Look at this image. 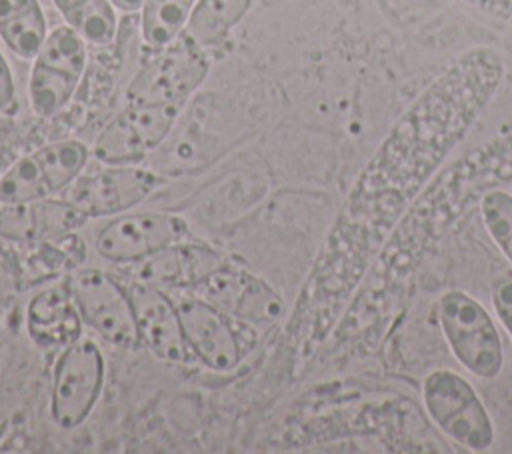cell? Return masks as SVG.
Returning a JSON list of instances; mask_svg holds the SVG:
<instances>
[{"label":"cell","mask_w":512,"mask_h":454,"mask_svg":"<svg viewBox=\"0 0 512 454\" xmlns=\"http://www.w3.org/2000/svg\"><path fill=\"white\" fill-rule=\"evenodd\" d=\"M502 56L472 48L456 56L400 114L358 174L330 234L318 284L326 330L370 272L390 234L504 80Z\"/></svg>","instance_id":"1"},{"label":"cell","mask_w":512,"mask_h":454,"mask_svg":"<svg viewBox=\"0 0 512 454\" xmlns=\"http://www.w3.org/2000/svg\"><path fill=\"white\" fill-rule=\"evenodd\" d=\"M512 182V132L440 168L376 256L354 312V332H380L404 298L418 266L472 204Z\"/></svg>","instance_id":"2"},{"label":"cell","mask_w":512,"mask_h":454,"mask_svg":"<svg viewBox=\"0 0 512 454\" xmlns=\"http://www.w3.org/2000/svg\"><path fill=\"white\" fill-rule=\"evenodd\" d=\"M442 334L454 358L476 378L494 380L504 368L498 328L488 310L464 290H448L438 302Z\"/></svg>","instance_id":"3"},{"label":"cell","mask_w":512,"mask_h":454,"mask_svg":"<svg viewBox=\"0 0 512 454\" xmlns=\"http://www.w3.org/2000/svg\"><path fill=\"white\" fill-rule=\"evenodd\" d=\"M422 400L434 424L458 446L484 452L494 444V422L474 386L454 370H432L422 380Z\"/></svg>","instance_id":"4"},{"label":"cell","mask_w":512,"mask_h":454,"mask_svg":"<svg viewBox=\"0 0 512 454\" xmlns=\"http://www.w3.org/2000/svg\"><path fill=\"white\" fill-rule=\"evenodd\" d=\"M86 68V42L68 24L48 32L40 52L34 56L28 100L40 118L60 112L74 96Z\"/></svg>","instance_id":"5"},{"label":"cell","mask_w":512,"mask_h":454,"mask_svg":"<svg viewBox=\"0 0 512 454\" xmlns=\"http://www.w3.org/2000/svg\"><path fill=\"white\" fill-rule=\"evenodd\" d=\"M86 162L88 148L80 140L52 142L18 158L0 176V206L62 192L82 174Z\"/></svg>","instance_id":"6"},{"label":"cell","mask_w":512,"mask_h":454,"mask_svg":"<svg viewBox=\"0 0 512 454\" xmlns=\"http://www.w3.org/2000/svg\"><path fill=\"white\" fill-rule=\"evenodd\" d=\"M182 102H128L96 136L92 154L102 164H134L156 150L178 120Z\"/></svg>","instance_id":"7"},{"label":"cell","mask_w":512,"mask_h":454,"mask_svg":"<svg viewBox=\"0 0 512 454\" xmlns=\"http://www.w3.org/2000/svg\"><path fill=\"white\" fill-rule=\"evenodd\" d=\"M104 356L90 338L68 344L54 366L50 414L62 430L78 428L92 412L104 386Z\"/></svg>","instance_id":"8"},{"label":"cell","mask_w":512,"mask_h":454,"mask_svg":"<svg viewBox=\"0 0 512 454\" xmlns=\"http://www.w3.org/2000/svg\"><path fill=\"white\" fill-rule=\"evenodd\" d=\"M80 316L104 340L134 350L142 344L128 288L102 270H80L68 286Z\"/></svg>","instance_id":"9"},{"label":"cell","mask_w":512,"mask_h":454,"mask_svg":"<svg viewBox=\"0 0 512 454\" xmlns=\"http://www.w3.org/2000/svg\"><path fill=\"white\" fill-rule=\"evenodd\" d=\"M210 62L204 48L180 34L142 68L128 88V102H182L204 82Z\"/></svg>","instance_id":"10"},{"label":"cell","mask_w":512,"mask_h":454,"mask_svg":"<svg viewBox=\"0 0 512 454\" xmlns=\"http://www.w3.org/2000/svg\"><path fill=\"white\" fill-rule=\"evenodd\" d=\"M166 178L132 164H108L104 170L80 174L70 186L66 200L86 218L122 214L154 194Z\"/></svg>","instance_id":"11"},{"label":"cell","mask_w":512,"mask_h":454,"mask_svg":"<svg viewBox=\"0 0 512 454\" xmlns=\"http://www.w3.org/2000/svg\"><path fill=\"white\" fill-rule=\"evenodd\" d=\"M190 228L184 218L166 212L124 214L96 236V250L110 262H140L172 244L184 242Z\"/></svg>","instance_id":"12"},{"label":"cell","mask_w":512,"mask_h":454,"mask_svg":"<svg viewBox=\"0 0 512 454\" xmlns=\"http://www.w3.org/2000/svg\"><path fill=\"white\" fill-rule=\"evenodd\" d=\"M176 306L188 350L214 372L234 370L240 362V344L218 306L194 296L180 298Z\"/></svg>","instance_id":"13"},{"label":"cell","mask_w":512,"mask_h":454,"mask_svg":"<svg viewBox=\"0 0 512 454\" xmlns=\"http://www.w3.org/2000/svg\"><path fill=\"white\" fill-rule=\"evenodd\" d=\"M134 306L136 328L142 344L152 354L166 362H186L188 346L182 332L178 306L164 294V290L146 280H134L128 286Z\"/></svg>","instance_id":"14"},{"label":"cell","mask_w":512,"mask_h":454,"mask_svg":"<svg viewBox=\"0 0 512 454\" xmlns=\"http://www.w3.org/2000/svg\"><path fill=\"white\" fill-rule=\"evenodd\" d=\"M88 220L72 202L52 196L0 206V238L12 242H48L72 234Z\"/></svg>","instance_id":"15"},{"label":"cell","mask_w":512,"mask_h":454,"mask_svg":"<svg viewBox=\"0 0 512 454\" xmlns=\"http://www.w3.org/2000/svg\"><path fill=\"white\" fill-rule=\"evenodd\" d=\"M210 298L230 314L254 322L272 324L284 314L282 298L246 268L228 262L206 282Z\"/></svg>","instance_id":"16"},{"label":"cell","mask_w":512,"mask_h":454,"mask_svg":"<svg viewBox=\"0 0 512 454\" xmlns=\"http://www.w3.org/2000/svg\"><path fill=\"white\" fill-rule=\"evenodd\" d=\"M226 260L222 254L206 244L178 242L138 262V280L156 286L184 288L206 284Z\"/></svg>","instance_id":"17"},{"label":"cell","mask_w":512,"mask_h":454,"mask_svg":"<svg viewBox=\"0 0 512 454\" xmlns=\"http://www.w3.org/2000/svg\"><path fill=\"white\" fill-rule=\"evenodd\" d=\"M26 332L40 348H66L82 336V316L70 292L46 288L26 306Z\"/></svg>","instance_id":"18"},{"label":"cell","mask_w":512,"mask_h":454,"mask_svg":"<svg viewBox=\"0 0 512 454\" xmlns=\"http://www.w3.org/2000/svg\"><path fill=\"white\" fill-rule=\"evenodd\" d=\"M46 36V18L38 0H0V38L10 52L34 60Z\"/></svg>","instance_id":"19"},{"label":"cell","mask_w":512,"mask_h":454,"mask_svg":"<svg viewBox=\"0 0 512 454\" xmlns=\"http://www.w3.org/2000/svg\"><path fill=\"white\" fill-rule=\"evenodd\" d=\"M254 0H198L184 26V36L200 48L222 42L244 18Z\"/></svg>","instance_id":"20"},{"label":"cell","mask_w":512,"mask_h":454,"mask_svg":"<svg viewBox=\"0 0 512 454\" xmlns=\"http://www.w3.org/2000/svg\"><path fill=\"white\" fill-rule=\"evenodd\" d=\"M64 22L76 30L86 44L108 46L118 28L116 8L110 0H52Z\"/></svg>","instance_id":"21"},{"label":"cell","mask_w":512,"mask_h":454,"mask_svg":"<svg viewBox=\"0 0 512 454\" xmlns=\"http://www.w3.org/2000/svg\"><path fill=\"white\" fill-rule=\"evenodd\" d=\"M196 0H144L140 8L142 40L156 50L170 46L188 22Z\"/></svg>","instance_id":"22"},{"label":"cell","mask_w":512,"mask_h":454,"mask_svg":"<svg viewBox=\"0 0 512 454\" xmlns=\"http://www.w3.org/2000/svg\"><path fill=\"white\" fill-rule=\"evenodd\" d=\"M478 206L488 236L512 264V194L502 188L490 190L480 198Z\"/></svg>","instance_id":"23"},{"label":"cell","mask_w":512,"mask_h":454,"mask_svg":"<svg viewBox=\"0 0 512 454\" xmlns=\"http://www.w3.org/2000/svg\"><path fill=\"white\" fill-rule=\"evenodd\" d=\"M490 298L500 324L512 338V278H502L494 282Z\"/></svg>","instance_id":"24"},{"label":"cell","mask_w":512,"mask_h":454,"mask_svg":"<svg viewBox=\"0 0 512 454\" xmlns=\"http://www.w3.org/2000/svg\"><path fill=\"white\" fill-rule=\"evenodd\" d=\"M16 110V86L12 70L0 52V114H12Z\"/></svg>","instance_id":"25"},{"label":"cell","mask_w":512,"mask_h":454,"mask_svg":"<svg viewBox=\"0 0 512 454\" xmlns=\"http://www.w3.org/2000/svg\"><path fill=\"white\" fill-rule=\"evenodd\" d=\"M512 24V0H464Z\"/></svg>","instance_id":"26"},{"label":"cell","mask_w":512,"mask_h":454,"mask_svg":"<svg viewBox=\"0 0 512 454\" xmlns=\"http://www.w3.org/2000/svg\"><path fill=\"white\" fill-rule=\"evenodd\" d=\"M112 2V6L116 8V10H120V12H138L140 8H142V4H144V0H110Z\"/></svg>","instance_id":"27"}]
</instances>
